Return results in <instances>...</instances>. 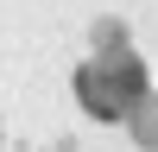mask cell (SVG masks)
Returning <instances> with one entry per match:
<instances>
[{
    "label": "cell",
    "instance_id": "obj_1",
    "mask_svg": "<svg viewBox=\"0 0 158 152\" xmlns=\"http://www.w3.org/2000/svg\"><path fill=\"white\" fill-rule=\"evenodd\" d=\"M70 89H76V101H82L95 120H127V114L152 95V76H146V63H139L133 51H114V57L76 63Z\"/></svg>",
    "mask_w": 158,
    "mask_h": 152
},
{
    "label": "cell",
    "instance_id": "obj_2",
    "mask_svg": "<svg viewBox=\"0 0 158 152\" xmlns=\"http://www.w3.org/2000/svg\"><path fill=\"white\" fill-rule=\"evenodd\" d=\"M127 133H133L139 152H158V95H146L133 114H127Z\"/></svg>",
    "mask_w": 158,
    "mask_h": 152
},
{
    "label": "cell",
    "instance_id": "obj_3",
    "mask_svg": "<svg viewBox=\"0 0 158 152\" xmlns=\"http://www.w3.org/2000/svg\"><path fill=\"white\" fill-rule=\"evenodd\" d=\"M114 51H127V25L120 19H95V57H114Z\"/></svg>",
    "mask_w": 158,
    "mask_h": 152
}]
</instances>
